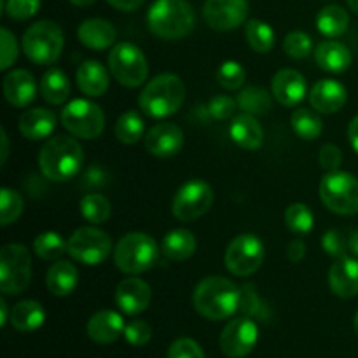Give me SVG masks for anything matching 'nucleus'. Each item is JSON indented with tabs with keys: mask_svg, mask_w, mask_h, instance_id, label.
I'll use <instances>...</instances> for the list:
<instances>
[{
	"mask_svg": "<svg viewBox=\"0 0 358 358\" xmlns=\"http://www.w3.org/2000/svg\"><path fill=\"white\" fill-rule=\"evenodd\" d=\"M35 94H37V84H35L31 72H28V70H10L3 77V98L13 107H28L35 100Z\"/></svg>",
	"mask_w": 358,
	"mask_h": 358,
	"instance_id": "19",
	"label": "nucleus"
},
{
	"mask_svg": "<svg viewBox=\"0 0 358 358\" xmlns=\"http://www.w3.org/2000/svg\"><path fill=\"white\" fill-rule=\"evenodd\" d=\"M65 45L62 27L55 21L42 20L31 24L21 38V49L30 62L37 65H52Z\"/></svg>",
	"mask_w": 358,
	"mask_h": 358,
	"instance_id": "6",
	"label": "nucleus"
},
{
	"mask_svg": "<svg viewBox=\"0 0 358 358\" xmlns=\"http://www.w3.org/2000/svg\"><path fill=\"white\" fill-rule=\"evenodd\" d=\"M238 107L245 114L264 115L273 108V101L264 87L248 86L241 90L240 94H238Z\"/></svg>",
	"mask_w": 358,
	"mask_h": 358,
	"instance_id": "35",
	"label": "nucleus"
},
{
	"mask_svg": "<svg viewBox=\"0 0 358 358\" xmlns=\"http://www.w3.org/2000/svg\"><path fill=\"white\" fill-rule=\"evenodd\" d=\"M283 51L287 52L289 58L294 59H304L311 55L313 51V41L304 31H290L283 41Z\"/></svg>",
	"mask_w": 358,
	"mask_h": 358,
	"instance_id": "42",
	"label": "nucleus"
},
{
	"mask_svg": "<svg viewBox=\"0 0 358 358\" xmlns=\"http://www.w3.org/2000/svg\"><path fill=\"white\" fill-rule=\"evenodd\" d=\"M198 241L189 229H173L163 238L161 243V254L173 262L187 261L194 255Z\"/></svg>",
	"mask_w": 358,
	"mask_h": 358,
	"instance_id": "29",
	"label": "nucleus"
},
{
	"mask_svg": "<svg viewBox=\"0 0 358 358\" xmlns=\"http://www.w3.org/2000/svg\"><path fill=\"white\" fill-rule=\"evenodd\" d=\"M10 325L20 332H34L45 322V311L37 301H21L10 310Z\"/></svg>",
	"mask_w": 358,
	"mask_h": 358,
	"instance_id": "30",
	"label": "nucleus"
},
{
	"mask_svg": "<svg viewBox=\"0 0 358 358\" xmlns=\"http://www.w3.org/2000/svg\"><path fill=\"white\" fill-rule=\"evenodd\" d=\"M213 205V189L210 184L199 178L185 182L180 185L171 203V212L175 219L182 222H194L210 212Z\"/></svg>",
	"mask_w": 358,
	"mask_h": 358,
	"instance_id": "11",
	"label": "nucleus"
},
{
	"mask_svg": "<svg viewBox=\"0 0 358 358\" xmlns=\"http://www.w3.org/2000/svg\"><path fill=\"white\" fill-rule=\"evenodd\" d=\"M80 215L87 220L90 224H105L112 215L110 201L105 198L103 194H87L80 199Z\"/></svg>",
	"mask_w": 358,
	"mask_h": 358,
	"instance_id": "38",
	"label": "nucleus"
},
{
	"mask_svg": "<svg viewBox=\"0 0 358 358\" xmlns=\"http://www.w3.org/2000/svg\"><path fill=\"white\" fill-rule=\"evenodd\" d=\"M108 70L121 86L138 87L149 77V63L138 45L119 42L108 52Z\"/></svg>",
	"mask_w": 358,
	"mask_h": 358,
	"instance_id": "7",
	"label": "nucleus"
},
{
	"mask_svg": "<svg viewBox=\"0 0 358 358\" xmlns=\"http://www.w3.org/2000/svg\"><path fill=\"white\" fill-rule=\"evenodd\" d=\"M322 247H324V250L327 252L331 257H345L346 250L350 248V238L346 240V238L343 236L341 231L331 229L322 236Z\"/></svg>",
	"mask_w": 358,
	"mask_h": 358,
	"instance_id": "45",
	"label": "nucleus"
},
{
	"mask_svg": "<svg viewBox=\"0 0 358 358\" xmlns=\"http://www.w3.org/2000/svg\"><path fill=\"white\" fill-rule=\"evenodd\" d=\"M287 257H289V261L294 262V264L303 262L304 257H306V245H304V241L303 240L290 241L289 248H287Z\"/></svg>",
	"mask_w": 358,
	"mask_h": 358,
	"instance_id": "51",
	"label": "nucleus"
},
{
	"mask_svg": "<svg viewBox=\"0 0 358 358\" xmlns=\"http://www.w3.org/2000/svg\"><path fill=\"white\" fill-rule=\"evenodd\" d=\"M341 163L343 152L338 145H334V143H325V145H322L320 152H318V164H320L324 170H327V173L338 171Z\"/></svg>",
	"mask_w": 358,
	"mask_h": 358,
	"instance_id": "49",
	"label": "nucleus"
},
{
	"mask_svg": "<svg viewBox=\"0 0 358 358\" xmlns=\"http://www.w3.org/2000/svg\"><path fill=\"white\" fill-rule=\"evenodd\" d=\"M70 91H72V86H70L69 77L65 76L63 70L56 69V66L45 70L41 79V94L48 103H65L70 98Z\"/></svg>",
	"mask_w": 358,
	"mask_h": 358,
	"instance_id": "31",
	"label": "nucleus"
},
{
	"mask_svg": "<svg viewBox=\"0 0 358 358\" xmlns=\"http://www.w3.org/2000/svg\"><path fill=\"white\" fill-rule=\"evenodd\" d=\"M350 27V14L341 6H327L318 13L317 28L329 38L339 37Z\"/></svg>",
	"mask_w": 358,
	"mask_h": 358,
	"instance_id": "32",
	"label": "nucleus"
},
{
	"mask_svg": "<svg viewBox=\"0 0 358 358\" xmlns=\"http://www.w3.org/2000/svg\"><path fill=\"white\" fill-rule=\"evenodd\" d=\"M245 37H247L248 45L259 55L269 52L275 48V30L269 27L266 21L261 20H248L245 23Z\"/></svg>",
	"mask_w": 358,
	"mask_h": 358,
	"instance_id": "34",
	"label": "nucleus"
},
{
	"mask_svg": "<svg viewBox=\"0 0 358 358\" xmlns=\"http://www.w3.org/2000/svg\"><path fill=\"white\" fill-rule=\"evenodd\" d=\"M107 3H110L112 7L119 10H126V13H131L136 10L143 3V0H107Z\"/></svg>",
	"mask_w": 358,
	"mask_h": 358,
	"instance_id": "52",
	"label": "nucleus"
},
{
	"mask_svg": "<svg viewBox=\"0 0 358 358\" xmlns=\"http://www.w3.org/2000/svg\"><path fill=\"white\" fill-rule=\"evenodd\" d=\"M41 9V0H7L6 14L10 20L24 21L35 16Z\"/></svg>",
	"mask_w": 358,
	"mask_h": 358,
	"instance_id": "43",
	"label": "nucleus"
},
{
	"mask_svg": "<svg viewBox=\"0 0 358 358\" xmlns=\"http://www.w3.org/2000/svg\"><path fill=\"white\" fill-rule=\"evenodd\" d=\"M315 62L322 70L343 73L352 66V52L338 41H324L315 49Z\"/></svg>",
	"mask_w": 358,
	"mask_h": 358,
	"instance_id": "27",
	"label": "nucleus"
},
{
	"mask_svg": "<svg viewBox=\"0 0 358 358\" xmlns=\"http://www.w3.org/2000/svg\"><path fill=\"white\" fill-rule=\"evenodd\" d=\"M353 327H355V332H357V336H358V311H357V315H355V320H353Z\"/></svg>",
	"mask_w": 358,
	"mask_h": 358,
	"instance_id": "59",
	"label": "nucleus"
},
{
	"mask_svg": "<svg viewBox=\"0 0 358 358\" xmlns=\"http://www.w3.org/2000/svg\"><path fill=\"white\" fill-rule=\"evenodd\" d=\"M152 301V290L149 283L138 276L124 278L115 289V304L128 317H136L149 308Z\"/></svg>",
	"mask_w": 358,
	"mask_h": 358,
	"instance_id": "16",
	"label": "nucleus"
},
{
	"mask_svg": "<svg viewBox=\"0 0 358 358\" xmlns=\"http://www.w3.org/2000/svg\"><path fill=\"white\" fill-rule=\"evenodd\" d=\"M124 327L122 315L112 310H101L87 322V336L98 345H110L124 336Z\"/></svg>",
	"mask_w": 358,
	"mask_h": 358,
	"instance_id": "22",
	"label": "nucleus"
},
{
	"mask_svg": "<svg viewBox=\"0 0 358 358\" xmlns=\"http://www.w3.org/2000/svg\"><path fill=\"white\" fill-rule=\"evenodd\" d=\"M322 203L338 215L358 213V178L346 171H331L318 187Z\"/></svg>",
	"mask_w": 358,
	"mask_h": 358,
	"instance_id": "9",
	"label": "nucleus"
},
{
	"mask_svg": "<svg viewBox=\"0 0 358 358\" xmlns=\"http://www.w3.org/2000/svg\"><path fill=\"white\" fill-rule=\"evenodd\" d=\"M273 96L283 107H296L306 98L308 84L301 72L294 69H282L271 80Z\"/></svg>",
	"mask_w": 358,
	"mask_h": 358,
	"instance_id": "18",
	"label": "nucleus"
},
{
	"mask_svg": "<svg viewBox=\"0 0 358 358\" xmlns=\"http://www.w3.org/2000/svg\"><path fill=\"white\" fill-rule=\"evenodd\" d=\"M241 290L224 276H208L196 285L192 294L194 310L208 320L220 322L240 310Z\"/></svg>",
	"mask_w": 358,
	"mask_h": 358,
	"instance_id": "1",
	"label": "nucleus"
},
{
	"mask_svg": "<svg viewBox=\"0 0 358 358\" xmlns=\"http://www.w3.org/2000/svg\"><path fill=\"white\" fill-rule=\"evenodd\" d=\"M348 100V91L339 80L322 79L311 87L310 105L320 114H334L341 110Z\"/></svg>",
	"mask_w": 358,
	"mask_h": 358,
	"instance_id": "20",
	"label": "nucleus"
},
{
	"mask_svg": "<svg viewBox=\"0 0 358 358\" xmlns=\"http://www.w3.org/2000/svg\"><path fill=\"white\" fill-rule=\"evenodd\" d=\"M168 358H205V353L194 339L180 338L171 343Z\"/></svg>",
	"mask_w": 358,
	"mask_h": 358,
	"instance_id": "48",
	"label": "nucleus"
},
{
	"mask_svg": "<svg viewBox=\"0 0 358 358\" xmlns=\"http://www.w3.org/2000/svg\"><path fill=\"white\" fill-rule=\"evenodd\" d=\"M350 252L358 257V229L350 236Z\"/></svg>",
	"mask_w": 358,
	"mask_h": 358,
	"instance_id": "56",
	"label": "nucleus"
},
{
	"mask_svg": "<svg viewBox=\"0 0 358 358\" xmlns=\"http://www.w3.org/2000/svg\"><path fill=\"white\" fill-rule=\"evenodd\" d=\"M115 35L117 34H115L114 24L107 20H101V17L84 20L77 30L80 44L94 49V51H103V49L112 48L115 42Z\"/></svg>",
	"mask_w": 358,
	"mask_h": 358,
	"instance_id": "24",
	"label": "nucleus"
},
{
	"mask_svg": "<svg viewBox=\"0 0 358 358\" xmlns=\"http://www.w3.org/2000/svg\"><path fill=\"white\" fill-rule=\"evenodd\" d=\"M69 254L73 261L86 266H98L112 254V240L98 227H79L69 240Z\"/></svg>",
	"mask_w": 358,
	"mask_h": 358,
	"instance_id": "13",
	"label": "nucleus"
},
{
	"mask_svg": "<svg viewBox=\"0 0 358 358\" xmlns=\"http://www.w3.org/2000/svg\"><path fill=\"white\" fill-rule=\"evenodd\" d=\"M259 341V327L252 317H238L220 332V350L229 358H243L254 352Z\"/></svg>",
	"mask_w": 358,
	"mask_h": 358,
	"instance_id": "14",
	"label": "nucleus"
},
{
	"mask_svg": "<svg viewBox=\"0 0 358 358\" xmlns=\"http://www.w3.org/2000/svg\"><path fill=\"white\" fill-rule=\"evenodd\" d=\"M185 100V84L175 73H161L149 80L138 96L140 110L152 119H164L178 112Z\"/></svg>",
	"mask_w": 358,
	"mask_h": 358,
	"instance_id": "3",
	"label": "nucleus"
},
{
	"mask_svg": "<svg viewBox=\"0 0 358 358\" xmlns=\"http://www.w3.org/2000/svg\"><path fill=\"white\" fill-rule=\"evenodd\" d=\"M348 142L353 147V150L358 154V115L352 119L348 124Z\"/></svg>",
	"mask_w": 358,
	"mask_h": 358,
	"instance_id": "53",
	"label": "nucleus"
},
{
	"mask_svg": "<svg viewBox=\"0 0 358 358\" xmlns=\"http://www.w3.org/2000/svg\"><path fill=\"white\" fill-rule=\"evenodd\" d=\"M56 129V115L49 108H30L20 117V131L24 138L38 140L49 138Z\"/></svg>",
	"mask_w": 358,
	"mask_h": 358,
	"instance_id": "25",
	"label": "nucleus"
},
{
	"mask_svg": "<svg viewBox=\"0 0 358 358\" xmlns=\"http://www.w3.org/2000/svg\"><path fill=\"white\" fill-rule=\"evenodd\" d=\"M259 308H261V301H259L254 289H252V287H243V289H241L240 310L243 311L247 317H254V315L259 313Z\"/></svg>",
	"mask_w": 358,
	"mask_h": 358,
	"instance_id": "50",
	"label": "nucleus"
},
{
	"mask_svg": "<svg viewBox=\"0 0 358 358\" xmlns=\"http://www.w3.org/2000/svg\"><path fill=\"white\" fill-rule=\"evenodd\" d=\"M147 24L156 37L177 41L194 28V10L187 0H156L147 13Z\"/></svg>",
	"mask_w": 358,
	"mask_h": 358,
	"instance_id": "4",
	"label": "nucleus"
},
{
	"mask_svg": "<svg viewBox=\"0 0 358 358\" xmlns=\"http://www.w3.org/2000/svg\"><path fill=\"white\" fill-rule=\"evenodd\" d=\"M238 108V100H233L227 94H215L212 100L208 101V112L213 119L217 121H227L234 115Z\"/></svg>",
	"mask_w": 358,
	"mask_h": 358,
	"instance_id": "44",
	"label": "nucleus"
},
{
	"mask_svg": "<svg viewBox=\"0 0 358 358\" xmlns=\"http://www.w3.org/2000/svg\"><path fill=\"white\" fill-rule=\"evenodd\" d=\"M346 2H348L350 9H352L355 14H358V0H346Z\"/></svg>",
	"mask_w": 358,
	"mask_h": 358,
	"instance_id": "58",
	"label": "nucleus"
},
{
	"mask_svg": "<svg viewBox=\"0 0 358 358\" xmlns=\"http://www.w3.org/2000/svg\"><path fill=\"white\" fill-rule=\"evenodd\" d=\"M69 2L73 3V6H77V7H87V6H91V3L96 2V0H69Z\"/></svg>",
	"mask_w": 358,
	"mask_h": 358,
	"instance_id": "57",
	"label": "nucleus"
},
{
	"mask_svg": "<svg viewBox=\"0 0 358 358\" xmlns=\"http://www.w3.org/2000/svg\"><path fill=\"white\" fill-rule=\"evenodd\" d=\"M0 140H2V159H0V163L3 164L7 161V156H9V138H7L6 129L0 131Z\"/></svg>",
	"mask_w": 358,
	"mask_h": 358,
	"instance_id": "54",
	"label": "nucleus"
},
{
	"mask_svg": "<svg viewBox=\"0 0 358 358\" xmlns=\"http://www.w3.org/2000/svg\"><path fill=\"white\" fill-rule=\"evenodd\" d=\"M0 48H2V59H0V69L7 70L9 66L14 65V62L17 59V42L14 37L13 31H9L7 28L0 30Z\"/></svg>",
	"mask_w": 358,
	"mask_h": 358,
	"instance_id": "47",
	"label": "nucleus"
},
{
	"mask_svg": "<svg viewBox=\"0 0 358 358\" xmlns=\"http://www.w3.org/2000/svg\"><path fill=\"white\" fill-rule=\"evenodd\" d=\"M217 80H219L220 86L227 91H236L247 80V72H245L243 65L234 59H227L217 70Z\"/></svg>",
	"mask_w": 358,
	"mask_h": 358,
	"instance_id": "41",
	"label": "nucleus"
},
{
	"mask_svg": "<svg viewBox=\"0 0 358 358\" xmlns=\"http://www.w3.org/2000/svg\"><path fill=\"white\" fill-rule=\"evenodd\" d=\"M124 338L131 346H145L152 339V327L143 320H133L126 324Z\"/></svg>",
	"mask_w": 358,
	"mask_h": 358,
	"instance_id": "46",
	"label": "nucleus"
},
{
	"mask_svg": "<svg viewBox=\"0 0 358 358\" xmlns=\"http://www.w3.org/2000/svg\"><path fill=\"white\" fill-rule=\"evenodd\" d=\"M184 147V131L175 122H159L145 135V149L156 157H171Z\"/></svg>",
	"mask_w": 358,
	"mask_h": 358,
	"instance_id": "17",
	"label": "nucleus"
},
{
	"mask_svg": "<svg viewBox=\"0 0 358 358\" xmlns=\"http://www.w3.org/2000/svg\"><path fill=\"white\" fill-rule=\"evenodd\" d=\"M290 124H292L294 133L301 140H317L324 131V121L313 107L294 110Z\"/></svg>",
	"mask_w": 358,
	"mask_h": 358,
	"instance_id": "33",
	"label": "nucleus"
},
{
	"mask_svg": "<svg viewBox=\"0 0 358 358\" xmlns=\"http://www.w3.org/2000/svg\"><path fill=\"white\" fill-rule=\"evenodd\" d=\"M31 280L30 252L21 243H7L0 250V290L3 296L21 294Z\"/></svg>",
	"mask_w": 358,
	"mask_h": 358,
	"instance_id": "8",
	"label": "nucleus"
},
{
	"mask_svg": "<svg viewBox=\"0 0 358 358\" xmlns=\"http://www.w3.org/2000/svg\"><path fill=\"white\" fill-rule=\"evenodd\" d=\"M79 283V271L70 261H56L45 275L48 290L56 297H66L76 290Z\"/></svg>",
	"mask_w": 358,
	"mask_h": 358,
	"instance_id": "28",
	"label": "nucleus"
},
{
	"mask_svg": "<svg viewBox=\"0 0 358 358\" xmlns=\"http://www.w3.org/2000/svg\"><path fill=\"white\" fill-rule=\"evenodd\" d=\"M285 224L290 233L297 236H308L313 231L315 215L310 206L304 203H292L285 210Z\"/></svg>",
	"mask_w": 358,
	"mask_h": 358,
	"instance_id": "39",
	"label": "nucleus"
},
{
	"mask_svg": "<svg viewBox=\"0 0 358 358\" xmlns=\"http://www.w3.org/2000/svg\"><path fill=\"white\" fill-rule=\"evenodd\" d=\"M115 138L124 145H135L145 133V122L140 117L138 112L128 110L115 122Z\"/></svg>",
	"mask_w": 358,
	"mask_h": 358,
	"instance_id": "36",
	"label": "nucleus"
},
{
	"mask_svg": "<svg viewBox=\"0 0 358 358\" xmlns=\"http://www.w3.org/2000/svg\"><path fill=\"white\" fill-rule=\"evenodd\" d=\"M264 243L259 236L252 233L240 234L234 238L226 248L224 262L234 276H250L257 271L264 262Z\"/></svg>",
	"mask_w": 358,
	"mask_h": 358,
	"instance_id": "12",
	"label": "nucleus"
},
{
	"mask_svg": "<svg viewBox=\"0 0 358 358\" xmlns=\"http://www.w3.org/2000/svg\"><path fill=\"white\" fill-rule=\"evenodd\" d=\"M23 198L14 189L3 187L0 192V224L3 227L16 222L23 213Z\"/></svg>",
	"mask_w": 358,
	"mask_h": 358,
	"instance_id": "40",
	"label": "nucleus"
},
{
	"mask_svg": "<svg viewBox=\"0 0 358 358\" xmlns=\"http://www.w3.org/2000/svg\"><path fill=\"white\" fill-rule=\"evenodd\" d=\"M84 163V150L76 138L56 135L42 145L38 168L49 180L65 182L79 173Z\"/></svg>",
	"mask_w": 358,
	"mask_h": 358,
	"instance_id": "2",
	"label": "nucleus"
},
{
	"mask_svg": "<svg viewBox=\"0 0 358 358\" xmlns=\"http://www.w3.org/2000/svg\"><path fill=\"white\" fill-rule=\"evenodd\" d=\"M161 248L147 233H128L114 248V262L124 275L136 276L156 266Z\"/></svg>",
	"mask_w": 358,
	"mask_h": 358,
	"instance_id": "5",
	"label": "nucleus"
},
{
	"mask_svg": "<svg viewBox=\"0 0 358 358\" xmlns=\"http://www.w3.org/2000/svg\"><path fill=\"white\" fill-rule=\"evenodd\" d=\"M9 318H10V313H9V308H7L6 299H0V325L3 327Z\"/></svg>",
	"mask_w": 358,
	"mask_h": 358,
	"instance_id": "55",
	"label": "nucleus"
},
{
	"mask_svg": "<svg viewBox=\"0 0 358 358\" xmlns=\"http://www.w3.org/2000/svg\"><path fill=\"white\" fill-rule=\"evenodd\" d=\"M77 84L79 90L87 96H101L107 93L110 84V70L105 69L96 59H86L77 69Z\"/></svg>",
	"mask_w": 358,
	"mask_h": 358,
	"instance_id": "26",
	"label": "nucleus"
},
{
	"mask_svg": "<svg viewBox=\"0 0 358 358\" xmlns=\"http://www.w3.org/2000/svg\"><path fill=\"white\" fill-rule=\"evenodd\" d=\"M329 287L341 299L358 296V259L339 257L329 271Z\"/></svg>",
	"mask_w": 358,
	"mask_h": 358,
	"instance_id": "21",
	"label": "nucleus"
},
{
	"mask_svg": "<svg viewBox=\"0 0 358 358\" xmlns=\"http://www.w3.org/2000/svg\"><path fill=\"white\" fill-rule=\"evenodd\" d=\"M229 136L238 147L245 150H257L264 143V129L252 114H240L233 117L229 126Z\"/></svg>",
	"mask_w": 358,
	"mask_h": 358,
	"instance_id": "23",
	"label": "nucleus"
},
{
	"mask_svg": "<svg viewBox=\"0 0 358 358\" xmlns=\"http://www.w3.org/2000/svg\"><path fill=\"white\" fill-rule=\"evenodd\" d=\"M248 9L247 0H206L203 16L213 30L229 31L247 23Z\"/></svg>",
	"mask_w": 358,
	"mask_h": 358,
	"instance_id": "15",
	"label": "nucleus"
},
{
	"mask_svg": "<svg viewBox=\"0 0 358 358\" xmlns=\"http://www.w3.org/2000/svg\"><path fill=\"white\" fill-rule=\"evenodd\" d=\"M34 252L38 259L44 261H59V257L69 252V241L63 240L59 233L45 231L34 240Z\"/></svg>",
	"mask_w": 358,
	"mask_h": 358,
	"instance_id": "37",
	"label": "nucleus"
},
{
	"mask_svg": "<svg viewBox=\"0 0 358 358\" xmlns=\"http://www.w3.org/2000/svg\"><path fill=\"white\" fill-rule=\"evenodd\" d=\"M62 122L70 135L83 140H93L103 133L105 114L100 105L77 98L65 105L62 110Z\"/></svg>",
	"mask_w": 358,
	"mask_h": 358,
	"instance_id": "10",
	"label": "nucleus"
}]
</instances>
